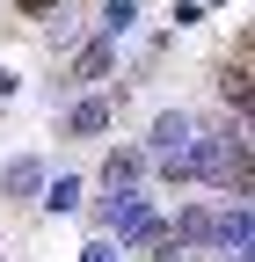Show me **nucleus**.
Here are the masks:
<instances>
[{"instance_id":"1","label":"nucleus","mask_w":255,"mask_h":262,"mask_svg":"<svg viewBox=\"0 0 255 262\" xmlns=\"http://www.w3.org/2000/svg\"><path fill=\"white\" fill-rule=\"evenodd\" d=\"M88 219L102 226L117 248H146L153 233H161V211H153V196H146L139 182H117V189H110V196H102V204H95Z\"/></svg>"},{"instance_id":"2","label":"nucleus","mask_w":255,"mask_h":262,"mask_svg":"<svg viewBox=\"0 0 255 262\" xmlns=\"http://www.w3.org/2000/svg\"><path fill=\"white\" fill-rule=\"evenodd\" d=\"M110 124H117V95H95V88H80V95H66L58 139H102Z\"/></svg>"},{"instance_id":"3","label":"nucleus","mask_w":255,"mask_h":262,"mask_svg":"<svg viewBox=\"0 0 255 262\" xmlns=\"http://www.w3.org/2000/svg\"><path fill=\"white\" fill-rule=\"evenodd\" d=\"M255 248V219H248V196H226V204L211 211V255H226V262H248Z\"/></svg>"},{"instance_id":"4","label":"nucleus","mask_w":255,"mask_h":262,"mask_svg":"<svg viewBox=\"0 0 255 262\" xmlns=\"http://www.w3.org/2000/svg\"><path fill=\"white\" fill-rule=\"evenodd\" d=\"M37 189H44V160L37 153H22V160L0 168V196H8V204H37Z\"/></svg>"},{"instance_id":"5","label":"nucleus","mask_w":255,"mask_h":262,"mask_svg":"<svg viewBox=\"0 0 255 262\" xmlns=\"http://www.w3.org/2000/svg\"><path fill=\"white\" fill-rule=\"evenodd\" d=\"M189 131H197V117H189V110H161V117L146 124V160H153V153H175V146H189Z\"/></svg>"},{"instance_id":"6","label":"nucleus","mask_w":255,"mask_h":262,"mask_svg":"<svg viewBox=\"0 0 255 262\" xmlns=\"http://www.w3.org/2000/svg\"><path fill=\"white\" fill-rule=\"evenodd\" d=\"M168 233H175V241H182L189 255H211V204H182Z\"/></svg>"},{"instance_id":"7","label":"nucleus","mask_w":255,"mask_h":262,"mask_svg":"<svg viewBox=\"0 0 255 262\" xmlns=\"http://www.w3.org/2000/svg\"><path fill=\"white\" fill-rule=\"evenodd\" d=\"M139 175H146V146H110V160H102V189L139 182Z\"/></svg>"},{"instance_id":"8","label":"nucleus","mask_w":255,"mask_h":262,"mask_svg":"<svg viewBox=\"0 0 255 262\" xmlns=\"http://www.w3.org/2000/svg\"><path fill=\"white\" fill-rule=\"evenodd\" d=\"M44 37H51V51H73L88 29H80V15H73V8H58V0H51V8H44Z\"/></svg>"},{"instance_id":"9","label":"nucleus","mask_w":255,"mask_h":262,"mask_svg":"<svg viewBox=\"0 0 255 262\" xmlns=\"http://www.w3.org/2000/svg\"><path fill=\"white\" fill-rule=\"evenodd\" d=\"M219 95L233 102V117H248V51H241L233 66H219Z\"/></svg>"},{"instance_id":"10","label":"nucleus","mask_w":255,"mask_h":262,"mask_svg":"<svg viewBox=\"0 0 255 262\" xmlns=\"http://www.w3.org/2000/svg\"><path fill=\"white\" fill-rule=\"evenodd\" d=\"M37 204H44V211H73V204H80V182H73V175H58V182L44 175V189H37Z\"/></svg>"},{"instance_id":"11","label":"nucleus","mask_w":255,"mask_h":262,"mask_svg":"<svg viewBox=\"0 0 255 262\" xmlns=\"http://www.w3.org/2000/svg\"><path fill=\"white\" fill-rule=\"evenodd\" d=\"M146 262H189V248H182V241L168 233V226H161V233L146 241Z\"/></svg>"},{"instance_id":"12","label":"nucleus","mask_w":255,"mask_h":262,"mask_svg":"<svg viewBox=\"0 0 255 262\" xmlns=\"http://www.w3.org/2000/svg\"><path fill=\"white\" fill-rule=\"evenodd\" d=\"M132 22H139V0H110V8H102V29H110V37H124Z\"/></svg>"},{"instance_id":"13","label":"nucleus","mask_w":255,"mask_h":262,"mask_svg":"<svg viewBox=\"0 0 255 262\" xmlns=\"http://www.w3.org/2000/svg\"><path fill=\"white\" fill-rule=\"evenodd\" d=\"M117 255H124V248H117L110 233H102V241H88V248H80V262H117Z\"/></svg>"},{"instance_id":"14","label":"nucleus","mask_w":255,"mask_h":262,"mask_svg":"<svg viewBox=\"0 0 255 262\" xmlns=\"http://www.w3.org/2000/svg\"><path fill=\"white\" fill-rule=\"evenodd\" d=\"M51 8V0H15V15H44Z\"/></svg>"},{"instance_id":"15","label":"nucleus","mask_w":255,"mask_h":262,"mask_svg":"<svg viewBox=\"0 0 255 262\" xmlns=\"http://www.w3.org/2000/svg\"><path fill=\"white\" fill-rule=\"evenodd\" d=\"M8 95H15V80H8V66H0V110H8Z\"/></svg>"}]
</instances>
